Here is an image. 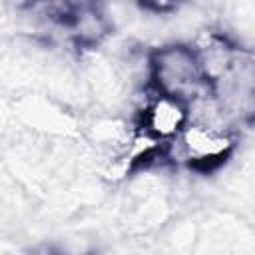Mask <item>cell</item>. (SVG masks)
I'll return each mask as SVG.
<instances>
[{
	"label": "cell",
	"mask_w": 255,
	"mask_h": 255,
	"mask_svg": "<svg viewBox=\"0 0 255 255\" xmlns=\"http://www.w3.org/2000/svg\"><path fill=\"white\" fill-rule=\"evenodd\" d=\"M237 129L219 120H191L179 139L165 149V159L197 173L223 167L237 151Z\"/></svg>",
	"instance_id": "6da1fadb"
},
{
	"label": "cell",
	"mask_w": 255,
	"mask_h": 255,
	"mask_svg": "<svg viewBox=\"0 0 255 255\" xmlns=\"http://www.w3.org/2000/svg\"><path fill=\"white\" fill-rule=\"evenodd\" d=\"M149 88L187 104L209 94V84L191 44L167 42L149 50Z\"/></svg>",
	"instance_id": "7a4b0ae2"
},
{
	"label": "cell",
	"mask_w": 255,
	"mask_h": 255,
	"mask_svg": "<svg viewBox=\"0 0 255 255\" xmlns=\"http://www.w3.org/2000/svg\"><path fill=\"white\" fill-rule=\"evenodd\" d=\"M209 92L231 128L255 126V52L239 48L233 64L209 86Z\"/></svg>",
	"instance_id": "3957f363"
},
{
	"label": "cell",
	"mask_w": 255,
	"mask_h": 255,
	"mask_svg": "<svg viewBox=\"0 0 255 255\" xmlns=\"http://www.w3.org/2000/svg\"><path fill=\"white\" fill-rule=\"evenodd\" d=\"M191 122V108L185 100L147 90L133 116V124L161 145H171L179 139Z\"/></svg>",
	"instance_id": "277c9868"
},
{
	"label": "cell",
	"mask_w": 255,
	"mask_h": 255,
	"mask_svg": "<svg viewBox=\"0 0 255 255\" xmlns=\"http://www.w3.org/2000/svg\"><path fill=\"white\" fill-rule=\"evenodd\" d=\"M66 42L78 50L100 48L112 34L110 16L96 4H72V12L64 24Z\"/></svg>",
	"instance_id": "5b68a950"
}]
</instances>
